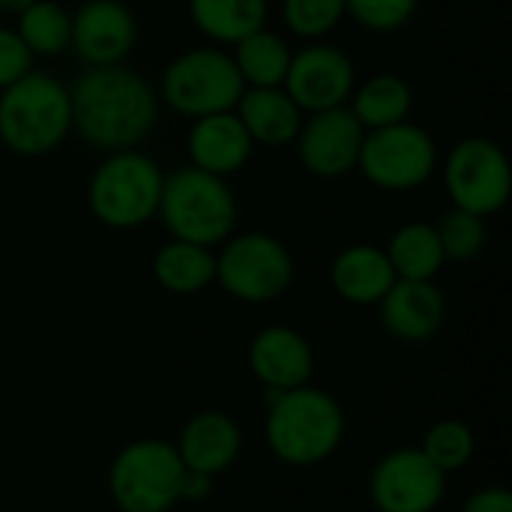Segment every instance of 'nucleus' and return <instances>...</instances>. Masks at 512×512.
<instances>
[{
    "instance_id": "1",
    "label": "nucleus",
    "mask_w": 512,
    "mask_h": 512,
    "mask_svg": "<svg viewBox=\"0 0 512 512\" xmlns=\"http://www.w3.org/2000/svg\"><path fill=\"white\" fill-rule=\"evenodd\" d=\"M72 132L99 150L141 147L159 123L156 87L132 66H87L69 87Z\"/></svg>"
},
{
    "instance_id": "2",
    "label": "nucleus",
    "mask_w": 512,
    "mask_h": 512,
    "mask_svg": "<svg viewBox=\"0 0 512 512\" xmlns=\"http://www.w3.org/2000/svg\"><path fill=\"white\" fill-rule=\"evenodd\" d=\"M264 402V441L279 462L312 468L339 450L345 438V411L327 390L309 384L285 393L264 390Z\"/></svg>"
},
{
    "instance_id": "3",
    "label": "nucleus",
    "mask_w": 512,
    "mask_h": 512,
    "mask_svg": "<svg viewBox=\"0 0 512 512\" xmlns=\"http://www.w3.org/2000/svg\"><path fill=\"white\" fill-rule=\"evenodd\" d=\"M72 132L69 87L39 69L0 90V144L15 156H48Z\"/></svg>"
},
{
    "instance_id": "4",
    "label": "nucleus",
    "mask_w": 512,
    "mask_h": 512,
    "mask_svg": "<svg viewBox=\"0 0 512 512\" xmlns=\"http://www.w3.org/2000/svg\"><path fill=\"white\" fill-rule=\"evenodd\" d=\"M165 171L141 147L102 153L87 180V207L111 231H135L156 219Z\"/></svg>"
},
{
    "instance_id": "5",
    "label": "nucleus",
    "mask_w": 512,
    "mask_h": 512,
    "mask_svg": "<svg viewBox=\"0 0 512 512\" xmlns=\"http://www.w3.org/2000/svg\"><path fill=\"white\" fill-rule=\"evenodd\" d=\"M156 216L174 240L216 249L234 234L240 207L225 177L186 165L165 174Z\"/></svg>"
},
{
    "instance_id": "6",
    "label": "nucleus",
    "mask_w": 512,
    "mask_h": 512,
    "mask_svg": "<svg viewBox=\"0 0 512 512\" xmlns=\"http://www.w3.org/2000/svg\"><path fill=\"white\" fill-rule=\"evenodd\" d=\"M246 84L234 66L228 48L195 45L180 51L159 75V105L186 120H198L219 111H234Z\"/></svg>"
},
{
    "instance_id": "7",
    "label": "nucleus",
    "mask_w": 512,
    "mask_h": 512,
    "mask_svg": "<svg viewBox=\"0 0 512 512\" xmlns=\"http://www.w3.org/2000/svg\"><path fill=\"white\" fill-rule=\"evenodd\" d=\"M183 462L162 438L126 444L108 468V492L120 512H168L180 504Z\"/></svg>"
},
{
    "instance_id": "8",
    "label": "nucleus",
    "mask_w": 512,
    "mask_h": 512,
    "mask_svg": "<svg viewBox=\"0 0 512 512\" xmlns=\"http://www.w3.org/2000/svg\"><path fill=\"white\" fill-rule=\"evenodd\" d=\"M294 282L288 246L267 231L231 234L216 255V285L240 303H273Z\"/></svg>"
},
{
    "instance_id": "9",
    "label": "nucleus",
    "mask_w": 512,
    "mask_h": 512,
    "mask_svg": "<svg viewBox=\"0 0 512 512\" xmlns=\"http://www.w3.org/2000/svg\"><path fill=\"white\" fill-rule=\"evenodd\" d=\"M441 168V150L429 129L402 120L372 129L363 138L357 171L381 192H414L426 186Z\"/></svg>"
},
{
    "instance_id": "10",
    "label": "nucleus",
    "mask_w": 512,
    "mask_h": 512,
    "mask_svg": "<svg viewBox=\"0 0 512 512\" xmlns=\"http://www.w3.org/2000/svg\"><path fill=\"white\" fill-rule=\"evenodd\" d=\"M441 174H444V189L450 195V204L474 216L489 219L501 213L510 201V156L498 141L486 135L459 138L447 150L441 162Z\"/></svg>"
},
{
    "instance_id": "11",
    "label": "nucleus",
    "mask_w": 512,
    "mask_h": 512,
    "mask_svg": "<svg viewBox=\"0 0 512 512\" xmlns=\"http://www.w3.org/2000/svg\"><path fill=\"white\" fill-rule=\"evenodd\" d=\"M282 87L303 114L342 108L357 87V66L339 45L327 39L303 42V48H294L291 54Z\"/></svg>"
},
{
    "instance_id": "12",
    "label": "nucleus",
    "mask_w": 512,
    "mask_h": 512,
    "mask_svg": "<svg viewBox=\"0 0 512 512\" xmlns=\"http://www.w3.org/2000/svg\"><path fill=\"white\" fill-rule=\"evenodd\" d=\"M447 495L441 474L420 447L387 453L369 477V498L378 512H435Z\"/></svg>"
},
{
    "instance_id": "13",
    "label": "nucleus",
    "mask_w": 512,
    "mask_h": 512,
    "mask_svg": "<svg viewBox=\"0 0 512 512\" xmlns=\"http://www.w3.org/2000/svg\"><path fill=\"white\" fill-rule=\"evenodd\" d=\"M366 129L351 114L348 105L327 108L303 117V126L294 138L300 165L318 180H339L357 171Z\"/></svg>"
},
{
    "instance_id": "14",
    "label": "nucleus",
    "mask_w": 512,
    "mask_h": 512,
    "mask_svg": "<svg viewBox=\"0 0 512 512\" xmlns=\"http://www.w3.org/2000/svg\"><path fill=\"white\" fill-rule=\"evenodd\" d=\"M138 42L135 12L123 0H84L72 12L69 48L87 66L126 63Z\"/></svg>"
},
{
    "instance_id": "15",
    "label": "nucleus",
    "mask_w": 512,
    "mask_h": 512,
    "mask_svg": "<svg viewBox=\"0 0 512 512\" xmlns=\"http://www.w3.org/2000/svg\"><path fill=\"white\" fill-rule=\"evenodd\" d=\"M249 369L264 390L285 393L312 381L315 351L300 330L288 324H270L249 342Z\"/></svg>"
},
{
    "instance_id": "16",
    "label": "nucleus",
    "mask_w": 512,
    "mask_h": 512,
    "mask_svg": "<svg viewBox=\"0 0 512 512\" xmlns=\"http://www.w3.org/2000/svg\"><path fill=\"white\" fill-rule=\"evenodd\" d=\"M384 330L399 342H429L447 321V297L435 282L396 279L378 303Z\"/></svg>"
},
{
    "instance_id": "17",
    "label": "nucleus",
    "mask_w": 512,
    "mask_h": 512,
    "mask_svg": "<svg viewBox=\"0 0 512 512\" xmlns=\"http://www.w3.org/2000/svg\"><path fill=\"white\" fill-rule=\"evenodd\" d=\"M186 153L192 168L228 180L249 165L255 144L234 111H219L192 120L186 132Z\"/></svg>"
},
{
    "instance_id": "18",
    "label": "nucleus",
    "mask_w": 512,
    "mask_h": 512,
    "mask_svg": "<svg viewBox=\"0 0 512 512\" xmlns=\"http://www.w3.org/2000/svg\"><path fill=\"white\" fill-rule=\"evenodd\" d=\"M174 447H177L183 468L207 474V477H219L228 468H234V462L240 459L243 432L231 414L201 411L183 426Z\"/></svg>"
},
{
    "instance_id": "19",
    "label": "nucleus",
    "mask_w": 512,
    "mask_h": 512,
    "mask_svg": "<svg viewBox=\"0 0 512 512\" xmlns=\"http://www.w3.org/2000/svg\"><path fill=\"white\" fill-rule=\"evenodd\" d=\"M234 114L240 117L252 144L270 150L291 147L306 117L285 87H246L234 105Z\"/></svg>"
},
{
    "instance_id": "20",
    "label": "nucleus",
    "mask_w": 512,
    "mask_h": 512,
    "mask_svg": "<svg viewBox=\"0 0 512 512\" xmlns=\"http://www.w3.org/2000/svg\"><path fill=\"white\" fill-rule=\"evenodd\" d=\"M393 282L396 273L387 252L372 243L345 246L330 264V285L351 306H378Z\"/></svg>"
},
{
    "instance_id": "21",
    "label": "nucleus",
    "mask_w": 512,
    "mask_h": 512,
    "mask_svg": "<svg viewBox=\"0 0 512 512\" xmlns=\"http://www.w3.org/2000/svg\"><path fill=\"white\" fill-rule=\"evenodd\" d=\"M186 12L207 45L234 48L249 33L267 27L270 0H186Z\"/></svg>"
},
{
    "instance_id": "22",
    "label": "nucleus",
    "mask_w": 512,
    "mask_h": 512,
    "mask_svg": "<svg viewBox=\"0 0 512 512\" xmlns=\"http://www.w3.org/2000/svg\"><path fill=\"white\" fill-rule=\"evenodd\" d=\"M348 108L366 132L384 129L393 123L411 120L414 90L396 72H375L366 81H357V87L348 99Z\"/></svg>"
},
{
    "instance_id": "23",
    "label": "nucleus",
    "mask_w": 512,
    "mask_h": 512,
    "mask_svg": "<svg viewBox=\"0 0 512 512\" xmlns=\"http://www.w3.org/2000/svg\"><path fill=\"white\" fill-rule=\"evenodd\" d=\"M153 279L177 297L201 294L216 282V252L171 237L153 255Z\"/></svg>"
},
{
    "instance_id": "24",
    "label": "nucleus",
    "mask_w": 512,
    "mask_h": 512,
    "mask_svg": "<svg viewBox=\"0 0 512 512\" xmlns=\"http://www.w3.org/2000/svg\"><path fill=\"white\" fill-rule=\"evenodd\" d=\"M396 279H414V282H435V276L444 270L447 258L438 240L435 222H405L393 231L390 243L384 246Z\"/></svg>"
},
{
    "instance_id": "25",
    "label": "nucleus",
    "mask_w": 512,
    "mask_h": 512,
    "mask_svg": "<svg viewBox=\"0 0 512 512\" xmlns=\"http://www.w3.org/2000/svg\"><path fill=\"white\" fill-rule=\"evenodd\" d=\"M291 54V42L270 27L249 33L231 48L234 66L246 87H282L291 66Z\"/></svg>"
},
{
    "instance_id": "26",
    "label": "nucleus",
    "mask_w": 512,
    "mask_h": 512,
    "mask_svg": "<svg viewBox=\"0 0 512 512\" xmlns=\"http://www.w3.org/2000/svg\"><path fill=\"white\" fill-rule=\"evenodd\" d=\"M15 33L33 57H60L72 42V12L57 0H30L15 12Z\"/></svg>"
},
{
    "instance_id": "27",
    "label": "nucleus",
    "mask_w": 512,
    "mask_h": 512,
    "mask_svg": "<svg viewBox=\"0 0 512 512\" xmlns=\"http://www.w3.org/2000/svg\"><path fill=\"white\" fill-rule=\"evenodd\" d=\"M426 459L441 471V474H456L462 471L474 453H477V438L471 432V426H465L462 420H438L426 438H423V447Z\"/></svg>"
},
{
    "instance_id": "28",
    "label": "nucleus",
    "mask_w": 512,
    "mask_h": 512,
    "mask_svg": "<svg viewBox=\"0 0 512 512\" xmlns=\"http://www.w3.org/2000/svg\"><path fill=\"white\" fill-rule=\"evenodd\" d=\"M282 24L303 42L327 39L345 18V0H282Z\"/></svg>"
},
{
    "instance_id": "29",
    "label": "nucleus",
    "mask_w": 512,
    "mask_h": 512,
    "mask_svg": "<svg viewBox=\"0 0 512 512\" xmlns=\"http://www.w3.org/2000/svg\"><path fill=\"white\" fill-rule=\"evenodd\" d=\"M438 228V240L444 249V258L453 264H471L474 258H480V252L486 249V219L474 216L468 210L450 207L441 222H435Z\"/></svg>"
},
{
    "instance_id": "30",
    "label": "nucleus",
    "mask_w": 512,
    "mask_h": 512,
    "mask_svg": "<svg viewBox=\"0 0 512 512\" xmlns=\"http://www.w3.org/2000/svg\"><path fill=\"white\" fill-rule=\"evenodd\" d=\"M420 0H345V12L369 33H396L417 15Z\"/></svg>"
},
{
    "instance_id": "31",
    "label": "nucleus",
    "mask_w": 512,
    "mask_h": 512,
    "mask_svg": "<svg viewBox=\"0 0 512 512\" xmlns=\"http://www.w3.org/2000/svg\"><path fill=\"white\" fill-rule=\"evenodd\" d=\"M33 60L36 57L21 42L15 27H3L0 24V90L15 84L18 78H24L33 69Z\"/></svg>"
},
{
    "instance_id": "32",
    "label": "nucleus",
    "mask_w": 512,
    "mask_h": 512,
    "mask_svg": "<svg viewBox=\"0 0 512 512\" xmlns=\"http://www.w3.org/2000/svg\"><path fill=\"white\" fill-rule=\"evenodd\" d=\"M462 512H512L510 489H504V486L477 489V492L465 501Z\"/></svg>"
},
{
    "instance_id": "33",
    "label": "nucleus",
    "mask_w": 512,
    "mask_h": 512,
    "mask_svg": "<svg viewBox=\"0 0 512 512\" xmlns=\"http://www.w3.org/2000/svg\"><path fill=\"white\" fill-rule=\"evenodd\" d=\"M213 483L216 477H207V474H198V471H183V480H180V501L186 504H201L213 495Z\"/></svg>"
},
{
    "instance_id": "34",
    "label": "nucleus",
    "mask_w": 512,
    "mask_h": 512,
    "mask_svg": "<svg viewBox=\"0 0 512 512\" xmlns=\"http://www.w3.org/2000/svg\"><path fill=\"white\" fill-rule=\"evenodd\" d=\"M27 3H30V0H0V15H3V12H12V15H15V12H21Z\"/></svg>"
}]
</instances>
